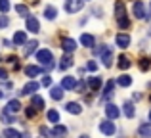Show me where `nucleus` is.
Wrapping results in <instances>:
<instances>
[{"instance_id": "obj_48", "label": "nucleus", "mask_w": 151, "mask_h": 138, "mask_svg": "<svg viewBox=\"0 0 151 138\" xmlns=\"http://www.w3.org/2000/svg\"><path fill=\"white\" fill-rule=\"evenodd\" d=\"M81 138H90V136H86V134H82V136H81Z\"/></svg>"}, {"instance_id": "obj_44", "label": "nucleus", "mask_w": 151, "mask_h": 138, "mask_svg": "<svg viewBox=\"0 0 151 138\" xmlns=\"http://www.w3.org/2000/svg\"><path fill=\"white\" fill-rule=\"evenodd\" d=\"M132 98H134V100H140L142 94H140V92H134V96H132Z\"/></svg>"}, {"instance_id": "obj_18", "label": "nucleus", "mask_w": 151, "mask_h": 138, "mask_svg": "<svg viewBox=\"0 0 151 138\" xmlns=\"http://www.w3.org/2000/svg\"><path fill=\"white\" fill-rule=\"evenodd\" d=\"M65 108H67V111H69V113H73V115H78V113L82 111L81 104H77V102H69V104H67Z\"/></svg>"}, {"instance_id": "obj_25", "label": "nucleus", "mask_w": 151, "mask_h": 138, "mask_svg": "<svg viewBox=\"0 0 151 138\" xmlns=\"http://www.w3.org/2000/svg\"><path fill=\"white\" fill-rule=\"evenodd\" d=\"M50 96L54 98V100H61L63 98V88L61 86H54V88L50 90Z\"/></svg>"}, {"instance_id": "obj_26", "label": "nucleus", "mask_w": 151, "mask_h": 138, "mask_svg": "<svg viewBox=\"0 0 151 138\" xmlns=\"http://www.w3.org/2000/svg\"><path fill=\"white\" fill-rule=\"evenodd\" d=\"M88 86H90L92 90H98V88L101 86V79H100V77H90V79H88Z\"/></svg>"}, {"instance_id": "obj_5", "label": "nucleus", "mask_w": 151, "mask_h": 138, "mask_svg": "<svg viewBox=\"0 0 151 138\" xmlns=\"http://www.w3.org/2000/svg\"><path fill=\"white\" fill-rule=\"evenodd\" d=\"M119 115H121V109H119L115 104H107L105 105V117L107 119H117Z\"/></svg>"}, {"instance_id": "obj_16", "label": "nucleus", "mask_w": 151, "mask_h": 138, "mask_svg": "<svg viewBox=\"0 0 151 138\" xmlns=\"http://www.w3.org/2000/svg\"><path fill=\"white\" fill-rule=\"evenodd\" d=\"M138 134L149 138V136H151V123H144V125H140V127H138Z\"/></svg>"}, {"instance_id": "obj_12", "label": "nucleus", "mask_w": 151, "mask_h": 138, "mask_svg": "<svg viewBox=\"0 0 151 138\" xmlns=\"http://www.w3.org/2000/svg\"><path fill=\"white\" fill-rule=\"evenodd\" d=\"M19 109H21V104H19V100H10L4 111H6V113H17Z\"/></svg>"}, {"instance_id": "obj_2", "label": "nucleus", "mask_w": 151, "mask_h": 138, "mask_svg": "<svg viewBox=\"0 0 151 138\" xmlns=\"http://www.w3.org/2000/svg\"><path fill=\"white\" fill-rule=\"evenodd\" d=\"M37 60L40 61L42 65H46V69L54 67V56H52L50 50H38L37 52Z\"/></svg>"}, {"instance_id": "obj_8", "label": "nucleus", "mask_w": 151, "mask_h": 138, "mask_svg": "<svg viewBox=\"0 0 151 138\" xmlns=\"http://www.w3.org/2000/svg\"><path fill=\"white\" fill-rule=\"evenodd\" d=\"M61 48L65 50L67 54H71L77 48V40H73V38H61Z\"/></svg>"}, {"instance_id": "obj_7", "label": "nucleus", "mask_w": 151, "mask_h": 138, "mask_svg": "<svg viewBox=\"0 0 151 138\" xmlns=\"http://www.w3.org/2000/svg\"><path fill=\"white\" fill-rule=\"evenodd\" d=\"M25 25H27V29L31 31V33H38L40 31V25H38V19L37 17H27V21H25Z\"/></svg>"}, {"instance_id": "obj_37", "label": "nucleus", "mask_w": 151, "mask_h": 138, "mask_svg": "<svg viewBox=\"0 0 151 138\" xmlns=\"http://www.w3.org/2000/svg\"><path fill=\"white\" fill-rule=\"evenodd\" d=\"M0 119H2L4 123H12V117H10V113H6V111H2V113H0Z\"/></svg>"}, {"instance_id": "obj_49", "label": "nucleus", "mask_w": 151, "mask_h": 138, "mask_svg": "<svg viewBox=\"0 0 151 138\" xmlns=\"http://www.w3.org/2000/svg\"><path fill=\"white\" fill-rule=\"evenodd\" d=\"M149 121H151V111H149Z\"/></svg>"}, {"instance_id": "obj_17", "label": "nucleus", "mask_w": 151, "mask_h": 138, "mask_svg": "<svg viewBox=\"0 0 151 138\" xmlns=\"http://www.w3.org/2000/svg\"><path fill=\"white\" fill-rule=\"evenodd\" d=\"M25 73H27V77L33 79V77H37V75H40L42 69L38 67V65H27V67H25Z\"/></svg>"}, {"instance_id": "obj_3", "label": "nucleus", "mask_w": 151, "mask_h": 138, "mask_svg": "<svg viewBox=\"0 0 151 138\" xmlns=\"http://www.w3.org/2000/svg\"><path fill=\"white\" fill-rule=\"evenodd\" d=\"M82 6H84V0H65V12H69V14L81 12Z\"/></svg>"}, {"instance_id": "obj_19", "label": "nucleus", "mask_w": 151, "mask_h": 138, "mask_svg": "<svg viewBox=\"0 0 151 138\" xmlns=\"http://www.w3.org/2000/svg\"><path fill=\"white\" fill-rule=\"evenodd\" d=\"M31 105H33L35 109H42V108H44V100H42L40 96H37V94H33V98H31Z\"/></svg>"}, {"instance_id": "obj_29", "label": "nucleus", "mask_w": 151, "mask_h": 138, "mask_svg": "<svg viewBox=\"0 0 151 138\" xmlns=\"http://www.w3.org/2000/svg\"><path fill=\"white\" fill-rule=\"evenodd\" d=\"M15 12H17L21 17H29V8L23 6V4H17V6H15Z\"/></svg>"}, {"instance_id": "obj_4", "label": "nucleus", "mask_w": 151, "mask_h": 138, "mask_svg": "<svg viewBox=\"0 0 151 138\" xmlns=\"http://www.w3.org/2000/svg\"><path fill=\"white\" fill-rule=\"evenodd\" d=\"M98 52L101 54V61L105 67H111V61H113V52H111V46H103Z\"/></svg>"}, {"instance_id": "obj_31", "label": "nucleus", "mask_w": 151, "mask_h": 138, "mask_svg": "<svg viewBox=\"0 0 151 138\" xmlns=\"http://www.w3.org/2000/svg\"><path fill=\"white\" fill-rule=\"evenodd\" d=\"M140 69L142 71L151 69V60H149V58H142V60H140Z\"/></svg>"}, {"instance_id": "obj_28", "label": "nucleus", "mask_w": 151, "mask_h": 138, "mask_svg": "<svg viewBox=\"0 0 151 138\" xmlns=\"http://www.w3.org/2000/svg\"><path fill=\"white\" fill-rule=\"evenodd\" d=\"M117 65H119V69H128L132 64H130L128 56H121V58H119V64H117Z\"/></svg>"}, {"instance_id": "obj_15", "label": "nucleus", "mask_w": 151, "mask_h": 138, "mask_svg": "<svg viewBox=\"0 0 151 138\" xmlns=\"http://www.w3.org/2000/svg\"><path fill=\"white\" fill-rule=\"evenodd\" d=\"M25 42H27V35L23 33V31H17V33L14 35V44L21 46V44H25Z\"/></svg>"}, {"instance_id": "obj_27", "label": "nucleus", "mask_w": 151, "mask_h": 138, "mask_svg": "<svg viewBox=\"0 0 151 138\" xmlns=\"http://www.w3.org/2000/svg\"><path fill=\"white\" fill-rule=\"evenodd\" d=\"M55 15H58V10H55L54 6H48V8L44 10V17L50 19V21H52V19H55Z\"/></svg>"}, {"instance_id": "obj_45", "label": "nucleus", "mask_w": 151, "mask_h": 138, "mask_svg": "<svg viewBox=\"0 0 151 138\" xmlns=\"http://www.w3.org/2000/svg\"><path fill=\"white\" fill-rule=\"evenodd\" d=\"M21 138H31V134H29V132H23V134H21Z\"/></svg>"}, {"instance_id": "obj_33", "label": "nucleus", "mask_w": 151, "mask_h": 138, "mask_svg": "<svg viewBox=\"0 0 151 138\" xmlns=\"http://www.w3.org/2000/svg\"><path fill=\"white\" fill-rule=\"evenodd\" d=\"M113 86H115L113 81H109V82L105 85V94H103V98H109V96H111V92H113Z\"/></svg>"}, {"instance_id": "obj_43", "label": "nucleus", "mask_w": 151, "mask_h": 138, "mask_svg": "<svg viewBox=\"0 0 151 138\" xmlns=\"http://www.w3.org/2000/svg\"><path fill=\"white\" fill-rule=\"evenodd\" d=\"M8 77V73H6V69H0V79H2V81H4V79H6Z\"/></svg>"}, {"instance_id": "obj_35", "label": "nucleus", "mask_w": 151, "mask_h": 138, "mask_svg": "<svg viewBox=\"0 0 151 138\" xmlns=\"http://www.w3.org/2000/svg\"><path fill=\"white\" fill-rule=\"evenodd\" d=\"M8 10H10V0H0V12L6 14Z\"/></svg>"}, {"instance_id": "obj_36", "label": "nucleus", "mask_w": 151, "mask_h": 138, "mask_svg": "<svg viewBox=\"0 0 151 138\" xmlns=\"http://www.w3.org/2000/svg\"><path fill=\"white\" fill-rule=\"evenodd\" d=\"M25 115H27V117H29V119H33V117H35V115H37V109H35V108H33V105H29V108H27V109H25Z\"/></svg>"}, {"instance_id": "obj_11", "label": "nucleus", "mask_w": 151, "mask_h": 138, "mask_svg": "<svg viewBox=\"0 0 151 138\" xmlns=\"http://www.w3.org/2000/svg\"><path fill=\"white\" fill-rule=\"evenodd\" d=\"M81 44H82V46H88V48H92V46L96 44V38H94L92 35H88V33H82V35H81Z\"/></svg>"}, {"instance_id": "obj_34", "label": "nucleus", "mask_w": 151, "mask_h": 138, "mask_svg": "<svg viewBox=\"0 0 151 138\" xmlns=\"http://www.w3.org/2000/svg\"><path fill=\"white\" fill-rule=\"evenodd\" d=\"M8 61H10V64H12V67H14L15 71H17L19 67H21V65H19V60H17V58H15V56H10V58H8Z\"/></svg>"}, {"instance_id": "obj_23", "label": "nucleus", "mask_w": 151, "mask_h": 138, "mask_svg": "<svg viewBox=\"0 0 151 138\" xmlns=\"http://www.w3.org/2000/svg\"><path fill=\"white\" fill-rule=\"evenodd\" d=\"M2 136L4 138H21V132H17L15 129H4Z\"/></svg>"}, {"instance_id": "obj_50", "label": "nucleus", "mask_w": 151, "mask_h": 138, "mask_svg": "<svg viewBox=\"0 0 151 138\" xmlns=\"http://www.w3.org/2000/svg\"><path fill=\"white\" fill-rule=\"evenodd\" d=\"M2 138H4V136H2Z\"/></svg>"}, {"instance_id": "obj_24", "label": "nucleus", "mask_w": 151, "mask_h": 138, "mask_svg": "<svg viewBox=\"0 0 151 138\" xmlns=\"http://www.w3.org/2000/svg\"><path fill=\"white\" fill-rule=\"evenodd\" d=\"M71 65H73V58L67 54V56H63L61 58V64H59V69H69Z\"/></svg>"}, {"instance_id": "obj_46", "label": "nucleus", "mask_w": 151, "mask_h": 138, "mask_svg": "<svg viewBox=\"0 0 151 138\" xmlns=\"http://www.w3.org/2000/svg\"><path fill=\"white\" fill-rule=\"evenodd\" d=\"M29 2H31V4H38V0H29Z\"/></svg>"}, {"instance_id": "obj_22", "label": "nucleus", "mask_w": 151, "mask_h": 138, "mask_svg": "<svg viewBox=\"0 0 151 138\" xmlns=\"http://www.w3.org/2000/svg\"><path fill=\"white\" fill-rule=\"evenodd\" d=\"M117 85L119 86H130L132 85V77H130V75H121V77L117 79Z\"/></svg>"}, {"instance_id": "obj_6", "label": "nucleus", "mask_w": 151, "mask_h": 138, "mask_svg": "<svg viewBox=\"0 0 151 138\" xmlns=\"http://www.w3.org/2000/svg\"><path fill=\"white\" fill-rule=\"evenodd\" d=\"M115 42H117L119 48H128L130 46V37L126 33H119L117 37H115Z\"/></svg>"}, {"instance_id": "obj_9", "label": "nucleus", "mask_w": 151, "mask_h": 138, "mask_svg": "<svg viewBox=\"0 0 151 138\" xmlns=\"http://www.w3.org/2000/svg\"><path fill=\"white\" fill-rule=\"evenodd\" d=\"M77 86V77H63V81H61V88L63 90H71V88H75Z\"/></svg>"}, {"instance_id": "obj_41", "label": "nucleus", "mask_w": 151, "mask_h": 138, "mask_svg": "<svg viewBox=\"0 0 151 138\" xmlns=\"http://www.w3.org/2000/svg\"><path fill=\"white\" fill-rule=\"evenodd\" d=\"M40 134H42V136H50V131H48L46 127H40Z\"/></svg>"}, {"instance_id": "obj_39", "label": "nucleus", "mask_w": 151, "mask_h": 138, "mask_svg": "<svg viewBox=\"0 0 151 138\" xmlns=\"http://www.w3.org/2000/svg\"><path fill=\"white\" fill-rule=\"evenodd\" d=\"M6 25H8V17H6V15H0V29L6 27Z\"/></svg>"}, {"instance_id": "obj_40", "label": "nucleus", "mask_w": 151, "mask_h": 138, "mask_svg": "<svg viewBox=\"0 0 151 138\" xmlns=\"http://www.w3.org/2000/svg\"><path fill=\"white\" fill-rule=\"evenodd\" d=\"M86 67H88V71H96V69H98V65L94 64V61H88V65H86Z\"/></svg>"}, {"instance_id": "obj_20", "label": "nucleus", "mask_w": 151, "mask_h": 138, "mask_svg": "<svg viewBox=\"0 0 151 138\" xmlns=\"http://www.w3.org/2000/svg\"><path fill=\"white\" fill-rule=\"evenodd\" d=\"M122 111H124V115L128 117V119H132L134 117V105H132V102H124V105H122Z\"/></svg>"}, {"instance_id": "obj_1", "label": "nucleus", "mask_w": 151, "mask_h": 138, "mask_svg": "<svg viewBox=\"0 0 151 138\" xmlns=\"http://www.w3.org/2000/svg\"><path fill=\"white\" fill-rule=\"evenodd\" d=\"M115 17H117V23H119L121 29H128L130 27L128 15H126V8L122 4V0H117V4H115Z\"/></svg>"}, {"instance_id": "obj_47", "label": "nucleus", "mask_w": 151, "mask_h": 138, "mask_svg": "<svg viewBox=\"0 0 151 138\" xmlns=\"http://www.w3.org/2000/svg\"><path fill=\"white\" fill-rule=\"evenodd\" d=\"M0 98H4V92H2V90H0Z\"/></svg>"}, {"instance_id": "obj_13", "label": "nucleus", "mask_w": 151, "mask_h": 138, "mask_svg": "<svg viewBox=\"0 0 151 138\" xmlns=\"http://www.w3.org/2000/svg\"><path fill=\"white\" fill-rule=\"evenodd\" d=\"M100 131L103 132V134H113L115 132V125L111 123V121H103V123H100Z\"/></svg>"}, {"instance_id": "obj_30", "label": "nucleus", "mask_w": 151, "mask_h": 138, "mask_svg": "<svg viewBox=\"0 0 151 138\" xmlns=\"http://www.w3.org/2000/svg\"><path fill=\"white\" fill-rule=\"evenodd\" d=\"M48 121L50 123H59V113L55 109H50L48 111Z\"/></svg>"}, {"instance_id": "obj_21", "label": "nucleus", "mask_w": 151, "mask_h": 138, "mask_svg": "<svg viewBox=\"0 0 151 138\" xmlns=\"http://www.w3.org/2000/svg\"><path fill=\"white\" fill-rule=\"evenodd\" d=\"M37 46H38V42H37V40L27 42V46H25V50H23V54H25V56H31L33 52H37Z\"/></svg>"}, {"instance_id": "obj_10", "label": "nucleus", "mask_w": 151, "mask_h": 138, "mask_svg": "<svg viewBox=\"0 0 151 138\" xmlns=\"http://www.w3.org/2000/svg\"><path fill=\"white\" fill-rule=\"evenodd\" d=\"M134 17L136 19H144L145 17V12H144V4L140 2V0H138V2H134Z\"/></svg>"}, {"instance_id": "obj_42", "label": "nucleus", "mask_w": 151, "mask_h": 138, "mask_svg": "<svg viewBox=\"0 0 151 138\" xmlns=\"http://www.w3.org/2000/svg\"><path fill=\"white\" fill-rule=\"evenodd\" d=\"M75 88L78 90V92H84V82H77V86Z\"/></svg>"}, {"instance_id": "obj_38", "label": "nucleus", "mask_w": 151, "mask_h": 138, "mask_svg": "<svg viewBox=\"0 0 151 138\" xmlns=\"http://www.w3.org/2000/svg\"><path fill=\"white\" fill-rule=\"evenodd\" d=\"M50 85H52V77H48V75L42 77V86H50Z\"/></svg>"}, {"instance_id": "obj_32", "label": "nucleus", "mask_w": 151, "mask_h": 138, "mask_svg": "<svg viewBox=\"0 0 151 138\" xmlns=\"http://www.w3.org/2000/svg\"><path fill=\"white\" fill-rule=\"evenodd\" d=\"M67 132V129L63 127V125H55V129H54V132H52V134L54 136H63Z\"/></svg>"}, {"instance_id": "obj_14", "label": "nucleus", "mask_w": 151, "mask_h": 138, "mask_svg": "<svg viewBox=\"0 0 151 138\" xmlns=\"http://www.w3.org/2000/svg\"><path fill=\"white\" fill-rule=\"evenodd\" d=\"M38 90V82H35V81H29L25 86H23V90L19 94H33V92H37Z\"/></svg>"}]
</instances>
